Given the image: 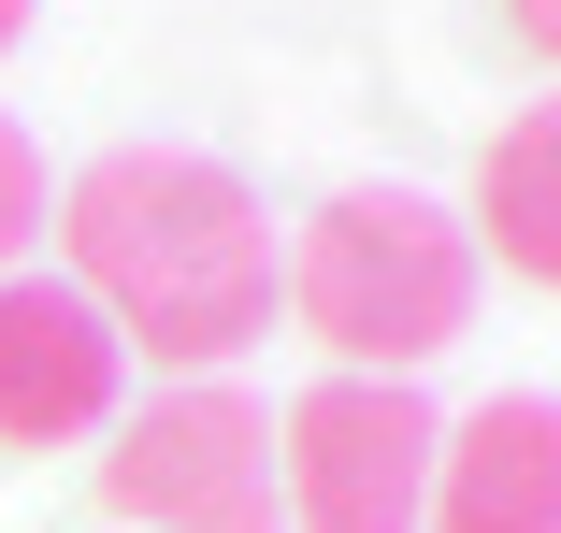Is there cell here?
Wrapping results in <instances>:
<instances>
[{"label":"cell","instance_id":"6da1fadb","mask_svg":"<svg viewBox=\"0 0 561 533\" xmlns=\"http://www.w3.org/2000/svg\"><path fill=\"white\" fill-rule=\"evenodd\" d=\"M58 274L101 303V332L130 361L187 375H231L274 303H288V246H274V202L202 159V145H116L58 188Z\"/></svg>","mask_w":561,"mask_h":533},{"label":"cell","instance_id":"7a4b0ae2","mask_svg":"<svg viewBox=\"0 0 561 533\" xmlns=\"http://www.w3.org/2000/svg\"><path fill=\"white\" fill-rule=\"evenodd\" d=\"M288 317L331 347V375H403L476 332V231L432 188H331L288 231Z\"/></svg>","mask_w":561,"mask_h":533},{"label":"cell","instance_id":"3957f363","mask_svg":"<svg viewBox=\"0 0 561 533\" xmlns=\"http://www.w3.org/2000/svg\"><path fill=\"white\" fill-rule=\"evenodd\" d=\"M101 519L116 533H288L274 504V418L231 375H187L101 433Z\"/></svg>","mask_w":561,"mask_h":533},{"label":"cell","instance_id":"277c9868","mask_svg":"<svg viewBox=\"0 0 561 533\" xmlns=\"http://www.w3.org/2000/svg\"><path fill=\"white\" fill-rule=\"evenodd\" d=\"M432 433L446 418L403 375H317L274 418V504H288V533H417Z\"/></svg>","mask_w":561,"mask_h":533},{"label":"cell","instance_id":"5b68a950","mask_svg":"<svg viewBox=\"0 0 561 533\" xmlns=\"http://www.w3.org/2000/svg\"><path fill=\"white\" fill-rule=\"evenodd\" d=\"M116 389H130V347L101 332V303L72 274H0V447H87L116 433Z\"/></svg>","mask_w":561,"mask_h":533},{"label":"cell","instance_id":"8992f818","mask_svg":"<svg viewBox=\"0 0 561 533\" xmlns=\"http://www.w3.org/2000/svg\"><path fill=\"white\" fill-rule=\"evenodd\" d=\"M417 533H561V404L547 389H490L476 418H446Z\"/></svg>","mask_w":561,"mask_h":533},{"label":"cell","instance_id":"52a82bcc","mask_svg":"<svg viewBox=\"0 0 561 533\" xmlns=\"http://www.w3.org/2000/svg\"><path fill=\"white\" fill-rule=\"evenodd\" d=\"M461 231L518 288H561V101H518V116L476 145V217Z\"/></svg>","mask_w":561,"mask_h":533},{"label":"cell","instance_id":"ba28073f","mask_svg":"<svg viewBox=\"0 0 561 533\" xmlns=\"http://www.w3.org/2000/svg\"><path fill=\"white\" fill-rule=\"evenodd\" d=\"M44 217H58V202H44V145H30L15 116H0V274H30Z\"/></svg>","mask_w":561,"mask_h":533},{"label":"cell","instance_id":"9c48e42d","mask_svg":"<svg viewBox=\"0 0 561 533\" xmlns=\"http://www.w3.org/2000/svg\"><path fill=\"white\" fill-rule=\"evenodd\" d=\"M504 30H518V44H533V58L561 72V0H504Z\"/></svg>","mask_w":561,"mask_h":533},{"label":"cell","instance_id":"30bf717a","mask_svg":"<svg viewBox=\"0 0 561 533\" xmlns=\"http://www.w3.org/2000/svg\"><path fill=\"white\" fill-rule=\"evenodd\" d=\"M30 15H44V0H0V58H15V44H30Z\"/></svg>","mask_w":561,"mask_h":533}]
</instances>
